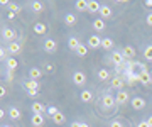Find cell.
<instances>
[{"instance_id":"6da1fadb","label":"cell","mask_w":152,"mask_h":127,"mask_svg":"<svg viewBox=\"0 0 152 127\" xmlns=\"http://www.w3.org/2000/svg\"><path fill=\"white\" fill-rule=\"evenodd\" d=\"M26 88H27V93L29 97H36V95L39 93V81H36V80H27L26 81Z\"/></svg>"},{"instance_id":"7a4b0ae2","label":"cell","mask_w":152,"mask_h":127,"mask_svg":"<svg viewBox=\"0 0 152 127\" xmlns=\"http://www.w3.org/2000/svg\"><path fill=\"white\" fill-rule=\"evenodd\" d=\"M139 80H140V83L144 85V87H149L152 83V75L147 70H144V71H140L139 73Z\"/></svg>"},{"instance_id":"3957f363","label":"cell","mask_w":152,"mask_h":127,"mask_svg":"<svg viewBox=\"0 0 152 127\" xmlns=\"http://www.w3.org/2000/svg\"><path fill=\"white\" fill-rule=\"evenodd\" d=\"M102 41H103L102 37H98L96 34H93V36L88 37V46L93 48V49H98V48H102Z\"/></svg>"},{"instance_id":"277c9868","label":"cell","mask_w":152,"mask_h":127,"mask_svg":"<svg viewBox=\"0 0 152 127\" xmlns=\"http://www.w3.org/2000/svg\"><path fill=\"white\" fill-rule=\"evenodd\" d=\"M73 81H75V85H78V87H83V85L86 83V76H85V73H83V71H76L75 75H73Z\"/></svg>"},{"instance_id":"5b68a950","label":"cell","mask_w":152,"mask_h":127,"mask_svg":"<svg viewBox=\"0 0 152 127\" xmlns=\"http://www.w3.org/2000/svg\"><path fill=\"white\" fill-rule=\"evenodd\" d=\"M58 49V43H56L54 39H46L44 41V51H48V53H56Z\"/></svg>"},{"instance_id":"8992f818","label":"cell","mask_w":152,"mask_h":127,"mask_svg":"<svg viewBox=\"0 0 152 127\" xmlns=\"http://www.w3.org/2000/svg\"><path fill=\"white\" fill-rule=\"evenodd\" d=\"M127 81L125 78H122V76H115V78H112V81H110V87L112 88H115V90H120V88H124V83Z\"/></svg>"},{"instance_id":"52a82bcc","label":"cell","mask_w":152,"mask_h":127,"mask_svg":"<svg viewBox=\"0 0 152 127\" xmlns=\"http://www.w3.org/2000/svg\"><path fill=\"white\" fill-rule=\"evenodd\" d=\"M124 61H125V58H124V54H122L120 51H113V53H112V63H113V65L122 66V65H124Z\"/></svg>"},{"instance_id":"ba28073f","label":"cell","mask_w":152,"mask_h":127,"mask_svg":"<svg viewBox=\"0 0 152 127\" xmlns=\"http://www.w3.org/2000/svg\"><path fill=\"white\" fill-rule=\"evenodd\" d=\"M122 54H124L125 59H134V58H135V54H137V51L134 49L132 46H125L124 51H122Z\"/></svg>"},{"instance_id":"9c48e42d","label":"cell","mask_w":152,"mask_h":127,"mask_svg":"<svg viewBox=\"0 0 152 127\" xmlns=\"http://www.w3.org/2000/svg\"><path fill=\"white\" fill-rule=\"evenodd\" d=\"M132 107H134L135 110H142V109L145 107V100L140 98V97H135V98H132Z\"/></svg>"},{"instance_id":"30bf717a","label":"cell","mask_w":152,"mask_h":127,"mask_svg":"<svg viewBox=\"0 0 152 127\" xmlns=\"http://www.w3.org/2000/svg\"><path fill=\"white\" fill-rule=\"evenodd\" d=\"M115 100H117V104L124 105L127 100H129V93L127 92H124V90H120V92H117V97H115Z\"/></svg>"},{"instance_id":"8fae6325","label":"cell","mask_w":152,"mask_h":127,"mask_svg":"<svg viewBox=\"0 0 152 127\" xmlns=\"http://www.w3.org/2000/svg\"><path fill=\"white\" fill-rule=\"evenodd\" d=\"M31 122H32L34 127H42L44 126V117L41 115V114H34L32 119H31Z\"/></svg>"},{"instance_id":"7c38bea8","label":"cell","mask_w":152,"mask_h":127,"mask_svg":"<svg viewBox=\"0 0 152 127\" xmlns=\"http://www.w3.org/2000/svg\"><path fill=\"white\" fill-rule=\"evenodd\" d=\"M100 9H102V5L96 0H88V12H100Z\"/></svg>"},{"instance_id":"4fadbf2b","label":"cell","mask_w":152,"mask_h":127,"mask_svg":"<svg viewBox=\"0 0 152 127\" xmlns=\"http://www.w3.org/2000/svg\"><path fill=\"white\" fill-rule=\"evenodd\" d=\"M15 31H14V29H4V39H7V41H12V43H14V39H15Z\"/></svg>"},{"instance_id":"5bb4252c","label":"cell","mask_w":152,"mask_h":127,"mask_svg":"<svg viewBox=\"0 0 152 127\" xmlns=\"http://www.w3.org/2000/svg\"><path fill=\"white\" fill-rule=\"evenodd\" d=\"M41 76H42V71H41L39 68H31V71H29V78H31V80H36V81H37Z\"/></svg>"},{"instance_id":"9a60e30c","label":"cell","mask_w":152,"mask_h":127,"mask_svg":"<svg viewBox=\"0 0 152 127\" xmlns=\"http://www.w3.org/2000/svg\"><path fill=\"white\" fill-rule=\"evenodd\" d=\"M80 98H81V102L88 104V102H91V100H93V93L90 92V90H83L81 95H80Z\"/></svg>"},{"instance_id":"2e32d148","label":"cell","mask_w":152,"mask_h":127,"mask_svg":"<svg viewBox=\"0 0 152 127\" xmlns=\"http://www.w3.org/2000/svg\"><path fill=\"white\" fill-rule=\"evenodd\" d=\"M98 14L103 17V19H110V17H112V9H110L108 5H102V9H100Z\"/></svg>"},{"instance_id":"e0dca14e","label":"cell","mask_w":152,"mask_h":127,"mask_svg":"<svg viewBox=\"0 0 152 127\" xmlns=\"http://www.w3.org/2000/svg\"><path fill=\"white\" fill-rule=\"evenodd\" d=\"M46 31H48V27H46V24H42V22H37L36 26H34V32L39 34V36L46 34Z\"/></svg>"},{"instance_id":"ac0fdd59","label":"cell","mask_w":152,"mask_h":127,"mask_svg":"<svg viewBox=\"0 0 152 127\" xmlns=\"http://www.w3.org/2000/svg\"><path fill=\"white\" fill-rule=\"evenodd\" d=\"M44 110H46V107H44L41 102H34V104H32V112H34V114H41V115H42Z\"/></svg>"},{"instance_id":"d6986e66","label":"cell","mask_w":152,"mask_h":127,"mask_svg":"<svg viewBox=\"0 0 152 127\" xmlns=\"http://www.w3.org/2000/svg\"><path fill=\"white\" fill-rule=\"evenodd\" d=\"M93 27H95V31H98V32H100V31H105V27H107V26H105L103 19H96V21H93Z\"/></svg>"},{"instance_id":"ffe728a7","label":"cell","mask_w":152,"mask_h":127,"mask_svg":"<svg viewBox=\"0 0 152 127\" xmlns=\"http://www.w3.org/2000/svg\"><path fill=\"white\" fill-rule=\"evenodd\" d=\"M20 51H22V48H20L19 43H15V41L10 43V46H9V53H12V54H19Z\"/></svg>"},{"instance_id":"44dd1931","label":"cell","mask_w":152,"mask_h":127,"mask_svg":"<svg viewBox=\"0 0 152 127\" xmlns=\"http://www.w3.org/2000/svg\"><path fill=\"white\" fill-rule=\"evenodd\" d=\"M9 115H10V119H14V120H19V119L22 117V114H20V110H19V109L12 107L10 110H9Z\"/></svg>"},{"instance_id":"7402d4cb","label":"cell","mask_w":152,"mask_h":127,"mask_svg":"<svg viewBox=\"0 0 152 127\" xmlns=\"http://www.w3.org/2000/svg\"><path fill=\"white\" fill-rule=\"evenodd\" d=\"M115 102H117V100H115L113 97H112V95H108V93H107V95L103 97V105H105V107H113Z\"/></svg>"},{"instance_id":"603a6c76","label":"cell","mask_w":152,"mask_h":127,"mask_svg":"<svg viewBox=\"0 0 152 127\" xmlns=\"http://www.w3.org/2000/svg\"><path fill=\"white\" fill-rule=\"evenodd\" d=\"M5 63H7V68H9L10 71L17 70V66H19V63H17V59H15V58H9V59H7Z\"/></svg>"},{"instance_id":"cb8c5ba5","label":"cell","mask_w":152,"mask_h":127,"mask_svg":"<svg viewBox=\"0 0 152 127\" xmlns=\"http://www.w3.org/2000/svg\"><path fill=\"white\" fill-rule=\"evenodd\" d=\"M127 83H129V85H135V83H140V80H139V73H134V75H127Z\"/></svg>"},{"instance_id":"d4e9b609","label":"cell","mask_w":152,"mask_h":127,"mask_svg":"<svg viewBox=\"0 0 152 127\" xmlns=\"http://www.w3.org/2000/svg\"><path fill=\"white\" fill-rule=\"evenodd\" d=\"M76 9H78V10H88V0H76Z\"/></svg>"},{"instance_id":"484cf974","label":"cell","mask_w":152,"mask_h":127,"mask_svg":"<svg viewBox=\"0 0 152 127\" xmlns=\"http://www.w3.org/2000/svg\"><path fill=\"white\" fill-rule=\"evenodd\" d=\"M53 120H54V124H58V126H61V124H64L66 122V117L64 114H61V112H58L54 117H53Z\"/></svg>"},{"instance_id":"4316f807","label":"cell","mask_w":152,"mask_h":127,"mask_svg":"<svg viewBox=\"0 0 152 127\" xmlns=\"http://www.w3.org/2000/svg\"><path fill=\"white\" fill-rule=\"evenodd\" d=\"M102 48H103V49H112V48H113V41H112V39L110 37H103V41H102Z\"/></svg>"},{"instance_id":"83f0119b","label":"cell","mask_w":152,"mask_h":127,"mask_svg":"<svg viewBox=\"0 0 152 127\" xmlns=\"http://www.w3.org/2000/svg\"><path fill=\"white\" fill-rule=\"evenodd\" d=\"M80 44H81V43H80V41H78V39L76 37H69V41H68V46H69V49H78V48H80Z\"/></svg>"},{"instance_id":"f1b7e54d","label":"cell","mask_w":152,"mask_h":127,"mask_svg":"<svg viewBox=\"0 0 152 127\" xmlns=\"http://www.w3.org/2000/svg\"><path fill=\"white\" fill-rule=\"evenodd\" d=\"M64 22L68 24V26H75V24H76V17L73 15V14H66V17H64Z\"/></svg>"},{"instance_id":"f546056e","label":"cell","mask_w":152,"mask_h":127,"mask_svg":"<svg viewBox=\"0 0 152 127\" xmlns=\"http://www.w3.org/2000/svg\"><path fill=\"white\" fill-rule=\"evenodd\" d=\"M31 7H32L34 12H42V9H44V5L41 4V2H37V0H36V2H32V4H31Z\"/></svg>"},{"instance_id":"4dcf8cb0","label":"cell","mask_w":152,"mask_h":127,"mask_svg":"<svg viewBox=\"0 0 152 127\" xmlns=\"http://www.w3.org/2000/svg\"><path fill=\"white\" fill-rule=\"evenodd\" d=\"M98 78H100V80H108L110 78V73H108V70H100V71H98Z\"/></svg>"},{"instance_id":"1f68e13d","label":"cell","mask_w":152,"mask_h":127,"mask_svg":"<svg viewBox=\"0 0 152 127\" xmlns=\"http://www.w3.org/2000/svg\"><path fill=\"white\" fill-rule=\"evenodd\" d=\"M144 56H145L147 61H152V44L145 48V51H144Z\"/></svg>"},{"instance_id":"d6a6232c","label":"cell","mask_w":152,"mask_h":127,"mask_svg":"<svg viewBox=\"0 0 152 127\" xmlns=\"http://www.w3.org/2000/svg\"><path fill=\"white\" fill-rule=\"evenodd\" d=\"M76 54H78V56H86V54H88V49H86V46L80 44V48L76 49Z\"/></svg>"},{"instance_id":"836d02e7","label":"cell","mask_w":152,"mask_h":127,"mask_svg":"<svg viewBox=\"0 0 152 127\" xmlns=\"http://www.w3.org/2000/svg\"><path fill=\"white\" fill-rule=\"evenodd\" d=\"M7 53H9V49L2 48V49H0V58H2V59H5V58H7ZM7 59H9V58H7Z\"/></svg>"},{"instance_id":"e575fe53","label":"cell","mask_w":152,"mask_h":127,"mask_svg":"<svg viewBox=\"0 0 152 127\" xmlns=\"http://www.w3.org/2000/svg\"><path fill=\"white\" fill-rule=\"evenodd\" d=\"M9 9H10L12 14H17V12H19V5H15V4H10V5H9Z\"/></svg>"},{"instance_id":"d590c367","label":"cell","mask_w":152,"mask_h":127,"mask_svg":"<svg viewBox=\"0 0 152 127\" xmlns=\"http://www.w3.org/2000/svg\"><path fill=\"white\" fill-rule=\"evenodd\" d=\"M48 112H49V115H53V117H54V115H56V114H58L59 110H58L56 107H49V109H48Z\"/></svg>"},{"instance_id":"8d00e7d4","label":"cell","mask_w":152,"mask_h":127,"mask_svg":"<svg viewBox=\"0 0 152 127\" xmlns=\"http://www.w3.org/2000/svg\"><path fill=\"white\" fill-rule=\"evenodd\" d=\"M110 127H124V126H122V122H118V120H113L112 124H110Z\"/></svg>"},{"instance_id":"74e56055","label":"cell","mask_w":152,"mask_h":127,"mask_svg":"<svg viewBox=\"0 0 152 127\" xmlns=\"http://www.w3.org/2000/svg\"><path fill=\"white\" fill-rule=\"evenodd\" d=\"M145 21H147V24H149V26H152V12L149 14V15H147V19H145Z\"/></svg>"},{"instance_id":"f35d334b","label":"cell","mask_w":152,"mask_h":127,"mask_svg":"<svg viewBox=\"0 0 152 127\" xmlns=\"http://www.w3.org/2000/svg\"><path fill=\"white\" fill-rule=\"evenodd\" d=\"M144 5L149 7V9H152V0H145V2H144Z\"/></svg>"},{"instance_id":"ab89813d","label":"cell","mask_w":152,"mask_h":127,"mask_svg":"<svg viewBox=\"0 0 152 127\" xmlns=\"http://www.w3.org/2000/svg\"><path fill=\"white\" fill-rule=\"evenodd\" d=\"M137 127H151V126L147 124V120H144V122H140V124H139V126H137Z\"/></svg>"},{"instance_id":"60d3db41","label":"cell","mask_w":152,"mask_h":127,"mask_svg":"<svg viewBox=\"0 0 152 127\" xmlns=\"http://www.w3.org/2000/svg\"><path fill=\"white\" fill-rule=\"evenodd\" d=\"M5 93H7V92H5V88L2 87V88H0V97H5Z\"/></svg>"},{"instance_id":"b9f144b4","label":"cell","mask_w":152,"mask_h":127,"mask_svg":"<svg viewBox=\"0 0 152 127\" xmlns=\"http://www.w3.org/2000/svg\"><path fill=\"white\" fill-rule=\"evenodd\" d=\"M46 68H48V71H53V70H54V66H53L51 63H48V66H46Z\"/></svg>"},{"instance_id":"7bdbcfd3","label":"cell","mask_w":152,"mask_h":127,"mask_svg":"<svg viewBox=\"0 0 152 127\" xmlns=\"http://www.w3.org/2000/svg\"><path fill=\"white\" fill-rule=\"evenodd\" d=\"M7 76H9V80H12V76H14V71H10V70H9V73H7Z\"/></svg>"},{"instance_id":"ee69618b","label":"cell","mask_w":152,"mask_h":127,"mask_svg":"<svg viewBox=\"0 0 152 127\" xmlns=\"http://www.w3.org/2000/svg\"><path fill=\"white\" fill-rule=\"evenodd\" d=\"M71 127H81V122H75V124H73Z\"/></svg>"},{"instance_id":"f6af8a7d","label":"cell","mask_w":152,"mask_h":127,"mask_svg":"<svg viewBox=\"0 0 152 127\" xmlns=\"http://www.w3.org/2000/svg\"><path fill=\"white\" fill-rule=\"evenodd\" d=\"M147 124H149V126H151V127H152V115H151V117H149V120H147Z\"/></svg>"},{"instance_id":"bcb514c9","label":"cell","mask_w":152,"mask_h":127,"mask_svg":"<svg viewBox=\"0 0 152 127\" xmlns=\"http://www.w3.org/2000/svg\"><path fill=\"white\" fill-rule=\"evenodd\" d=\"M81 127H88V124H85V122H83V124H81Z\"/></svg>"},{"instance_id":"7dc6e473","label":"cell","mask_w":152,"mask_h":127,"mask_svg":"<svg viewBox=\"0 0 152 127\" xmlns=\"http://www.w3.org/2000/svg\"><path fill=\"white\" fill-rule=\"evenodd\" d=\"M5 127H10V126H5Z\"/></svg>"}]
</instances>
